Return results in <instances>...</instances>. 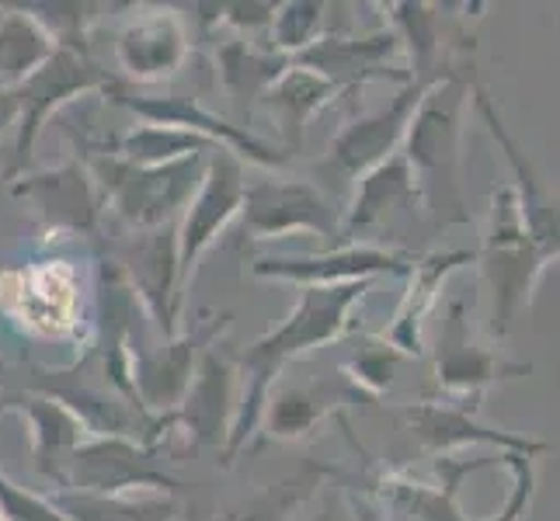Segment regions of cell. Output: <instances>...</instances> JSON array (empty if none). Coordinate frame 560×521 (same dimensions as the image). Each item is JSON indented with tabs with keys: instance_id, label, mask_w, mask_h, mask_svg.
Listing matches in <instances>:
<instances>
[{
	"instance_id": "cell-21",
	"label": "cell",
	"mask_w": 560,
	"mask_h": 521,
	"mask_svg": "<svg viewBox=\"0 0 560 521\" xmlns=\"http://www.w3.org/2000/svg\"><path fill=\"white\" fill-rule=\"evenodd\" d=\"M359 403H373L365 393H359L341 369L335 376H317L303 386H282V390L268 393L265 400V438L293 441L311 435L324 417L338 414L341 407H359Z\"/></svg>"
},
{
	"instance_id": "cell-22",
	"label": "cell",
	"mask_w": 560,
	"mask_h": 521,
	"mask_svg": "<svg viewBox=\"0 0 560 521\" xmlns=\"http://www.w3.org/2000/svg\"><path fill=\"white\" fill-rule=\"evenodd\" d=\"M0 407H11L25 417L35 470H38V476H46L49 484L60 487L67 459L88 438L84 424L77 421L63 403H56L46 393H32V390H18V393L4 396L0 400Z\"/></svg>"
},
{
	"instance_id": "cell-1",
	"label": "cell",
	"mask_w": 560,
	"mask_h": 521,
	"mask_svg": "<svg viewBox=\"0 0 560 521\" xmlns=\"http://www.w3.org/2000/svg\"><path fill=\"white\" fill-rule=\"evenodd\" d=\"M373 282H345V285H324V288H303L293 313H289L276 331L258 338L247 352L237 355L241 372V403L237 421L230 428L223 446V466H234V459L247 449V441L261 428L265 400L272 393L276 379L289 362H296L311 347L338 341L352 331V310L365 299Z\"/></svg>"
},
{
	"instance_id": "cell-37",
	"label": "cell",
	"mask_w": 560,
	"mask_h": 521,
	"mask_svg": "<svg viewBox=\"0 0 560 521\" xmlns=\"http://www.w3.org/2000/svg\"><path fill=\"white\" fill-rule=\"evenodd\" d=\"M289 521H349V514H345L335 500H324L311 518H289Z\"/></svg>"
},
{
	"instance_id": "cell-34",
	"label": "cell",
	"mask_w": 560,
	"mask_h": 521,
	"mask_svg": "<svg viewBox=\"0 0 560 521\" xmlns=\"http://www.w3.org/2000/svg\"><path fill=\"white\" fill-rule=\"evenodd\" d=\"M505 466L512 470V490L505 508H501L491 521H523V514L529 511V500L536 494V470H533V459L529 455H498Z\"/></svg>"
},
{
	"instance_id": "cell-18",
	"label": "cell",
	"mask_w": 560,
	"mask_h": 521,
	"mask_svg": "<svg viewBox=\"0 0 560 521\" xmlns=\"http://www.w3.org/2000/svg\"><path fill=\"white\" fill-rule=\"evenodd\" d=\"M397 417L404 424V431H411V438L429 455H446L463 446H494L498 455H544L550 452V441H536L523 438L512 431H494L477 424L467 407H456V403H442V400H411L400 403Z\"/></svg>"
},
{
	"instance_id": "cell-25",
	"label": "cell",
	"mask_w": 560,
	"mask_h": 521,
	"mask_svg": "<svg viewBox=\"0 0 560 521\" xmlns=\"http://www.w3.org/2000/svg\"><path fill=\"white\" fill-rule=\"evenodd\" d=\"M338 94H349V91H341L338 84L327 81V76H320L314 70H303L296 63H289V70L261 94L258 105L268 111V119L276 122L285 157H296L303 146L306 122H311L314 115H320Z\"/></svg>"
},
{
	"instance_id": "cell-36",
	"label": "cell",
	"mask_w": 560,
	"mask_h": 521,
	"mask_svg": "<svg viewBox=\"0 0 560 521\" xmlns=\"http://www.w3.org/2000/svg\"><path fill=\"white\" fill-rule=\"evenodd\" d=\"M18 122V91L0 87V132Z\"/></svg>"
},
{
	"instance_id": "cell-9",
	"label": "cell",
	"mask_w": 560,
	"mask_h": 521,
	"mask_svg": "<svg viewBox=\"0 0 560 521\" xmlns=\"http://www.w3.org/2000/svg\"><path fill=\"white\" fill-rule=\"evenodd\" d=\"M14 199L32 205V220L46 240L94 237L102 223V188L81 157H73L52 170L28 174L11 181Z\"/></svg>"
},
{
	"instance_id": "cell-33",
	"label": "cell",
	"mask_w": 560,
	"mask_h": 521,
	"mask_svg": "<svg viewBox=\"0 0 560 521\" xmlns=\"http://www.w3.org/2000/svg\"><path fill=\"white\" fill-rule=\"evenodd\" d=\"M0 521H70L52 497H38L0 473Z\"/></svg>"
},
{
	"instance_id": "cell-15",
	"label": "cell",
	"mask_w": 560,
	"mask_h": 521,
	"mask_svg": "<svg viewBox=\"0 0 560 521\" xmlns=\"http://www.w3.org/2000/svg\"><path fill=\"white\" fill-rule=\"evenodd\" d=\"M112 261L126 275L132 296L158 320L164 341L178 338V226L167 223L158 229H143V234H129Z\"/></svg>"
},
{
	"instance_id": "cell-13",
	"label": "cell",
	"mask_w": 560,
	"mask_h": 521,
	"mask_svg": "<svg viewBox=\"0 0 560 521\" xmlns=\"http://www.w3.org/2000/svg\"><path fill=\"white\" fill-rule=\"evenodd\" d=\"M244 164L234 153L217 150L206 164L202 185L185 205V216L178 223V299L185 303V293L196 279V264L206 250L217 244V237L230 226L244 205Z\"/></svg>"
},
{
	"instance_id": "cell-12",
	"label": "cell",
	"mask_w": 560,
	"mask_h": 521,
	"mask_svg": "<svg viewBox=\"0 0 560 521\" xmlns=\"http://www.w3.org/2000/svg\"><path fill=\"white\" fill-rule=\"evenodd\" d=\"M435 84H404V91L397 98L370 115H359L349 126H341V132L331 140V150L320 161V174H327V181L338 185H352L362 174H370L373 167H380L383 161H390L400 150L404 137H408V126L415 119L418 105L424 102Z\"/></svg>"
},
{
	"instance_id": "cell-3",
	"label": "cell",
	"mask_w": 560,
	"mask_h": 521,
	"mask_svg": "<svg viewBox=\"0 0 560 521\" xmlns=\"http://www.w3.org/2000/svg\"><path fill=\"white\" fill-rule=\"evenodd\" d=\"M209 157L212 153H196V157H182L158 167H137L115 157L112 150H88L81 161L98 181L105 209L115 212V220L129 234H143V229L175 223L178 212H185V205L202 185Z\"/></svg>"
},
{
	"instance_id": "cell-35",
	"label": "cell",
	"mask_w": 560,
	"mask_h": 521,
	"mask_svg": "<svg viewBox=\"0 0 560 521\" xmlns=\"http://www.w3.org/2000/svg\"><path fill=\"white\" fill-rule=\"evenodd\" d=\"M212 11H217V22L241 32H261L276 17V4H212Z\"/></svg>"
},
{
	"instance_id": "cell-10",
	"label": "cell",
	"mask_w": 560,
	"mask_h": 521,
	"mask_svg": "<svg viewBox=\"0 0 560 521\" xmlns=\"http://www.w3.org/2000/svg\"><path fill=\"white\" fill-rule=\"evenodd\" d=\"M241 226L250 240H282L289 234H314L341 240V216L324 188L300 178L250 181L244 188Z\"/></svg>"
},
{
	"instance_id": "cell-19",
	"label": "cell",
	"mask_w": 560,
	"mask_h": 521,
	"mask_svg": "<svg viewBox=\"0 0 560 521\" xmlns=\"http://www.w3.org/2000/svg\"><path fill=\"white\" fill-rule=\"evenodd\" d=\"M188 28L175 8H143L115 35V63L129 81H164L188 60Z\"/></svg>"
},
{
	"instance_id": "cell-32",
	"label": "cell",
	"mask_w": 560,
	"mask_h": 521,
	"mask_svg": "<svg viewBox=\"0 0 560 521\" xmlns=\"http://www.w3.org/2000/svg\"><path fill=\"white\" fill-rule=\"evenodd\" d=\"M408 362L400 352H394L390 344L383 338H373V341H362L355 347V355L341 365V372L349 376V382L355 386L359 393H365L370 400H376L380 393L390 390V382L397 376L400 365Z\"/></svg>"
},
{
	"instance_id": "cell-30",
	"label": "cell",
	"mask_w": 560,
	"mask_h": 521,
	"mask_svg": "<svg viewBox=\"0 0 560 521\" xmlns=\"http://www.w3.org/2000/svg\"><path fill=\"white\" fill-rule=\"evenodd\" d=\"M217 150L223 146H217L206 137H196L188 129H171V126H137L112 146L115 157L137 167H158V164L196 157V153H217Z\"/></svg>"
},
{
	"instance_id": "cell-24",
	"label": "cell",
	"mask_w": 560,
	"mask_h": 521,
	"mask_svg": "<svg viewBox=\"0 0 560 521\" xmlns=\"http://www.w3.org/2000/svg\"><path fill=\"white\" fill-rule=\"evenodd\" d=\"M474 105H477V111L485 115V122H488V129H491V137L498 140V146L505 150V161L512 164V170H515V185H512V191H515V202H518V212H523V223H526V229L529 234L544 244V247H553V250H560V220H557V199H553V191L539 181V174H536V167H533V161L526 157L523 150H518V143H515V137L505 129V122L498 119V111H494V105H491V98H488V91L485 87H474V98H470Z\"/></svg>"
},
{
	"instance_id": "cell-29",
	"label": "cell",
	"mask_w": 560,
	"mask_h": 521,
	"mask_svg": "<svg viewBox=\"0 0 560 521\" xmlns=\"http://www.w3.org/2000/svg\"><path fill=\"white\" fill-rule=\"evenodd\" d=\"M52 505L70 521H182L175 497H102L56 490Z\"/></svg>"
},
{
	"instance_id": "cell-11",
	"label": "cell",
	"mask_w": 560,
	"mask_h": 521,
	"mask_svg": "<svg viewBox=\"0 0 560 521\" xmlns=\"http://www.w3.org/2000/svg\"><path fill=\"white\" fill-rule=\"evenodd\" d=\"M241 403V372L237 355L223 341H212L196 362V372L171 414V431L182 428L191 449H217L223 452L230 428L237 421Z\"/></svg>"
},
{
	"instance_id": "cell-6",
	"label": "cell",
	"mask_w": 560,
	"mask_h": 521,
	"mask_svg": "<svg viewBox=\"0 0 560 521\" xmlns=\"http://www.w3.org/2000/svg\"><path fill=\"white\" fill-rule=\"evenodd\" d=\"M488 466V459H439L435 479H415L408 470L370 466L365 473H331L345 490L365 500V511L376 521H467L459 508V479Z\"/></svg>"
},
{
	"instance_id": "cell-26",
	"label": "cell",
	"mask_w": 560,
	"mask_h": 521,
	"mask_svg": "<svg viewBox=\"0 0 560 521\" xmlns=\"http://www.w3.org/2000/svg\"><path fill=\"white\" fill-rule=\"evenodd\" d=\"M415 199H418V191H415L411 167L404 161V153L397 150L390 161H383L380 167H373L370 174H362L355 181V199L341 216V240L370 234V229L380 226L390 212L411 209Z\"/></svg>"
},
{
	"instance_id": "cell-20",
	"label": "cell",
	"mask_w": 560,
	"mask_h": 521,
	"mask_svg": "<svg viewBox=\"0 0 560 521\" xmlns=\"http://www.w3.org/2000/svg\"><path fill=\"white\" fill-rule=\"evenodd\" d=\"M400 52V43L394 32L365 35V38H349L341 32L320 35L314 46H306L293 63L303 70H314L327 76L341 91H355L370 81H408V70H394L390 60Z\"/></svg>"
},
{
	"instance_id": "cell-31",
	"label": "cell",
	"mask_w": 560,
	"mask_h": 521,
	"mask_svg": "<svg viewBox=\"0 0 560 521\" xmlns=\"http://www.w3.org/2000/svg\"><path fill=\"white\" fill-rule=\"evenodd\" d=\"M327 4H317V0H289V4H276V17L268 32H272V46L282 56H300L306 46H314L324 35V14Z\"/></svg>"
},
{
	"instance_id": "cell-17",
	"label": "cell",
	"mask_w": 560,
	"mask_h": 521,
	"mask_svg": "<svg viewBox=\"0 0 560 521\" xmlns=\"http://www.w3.org/2000/svg\"><path fill=\"white\" fill-rule=\"evenodd\" d=\"M112 102H119L122 108L137 111L147 126H171V129H188V132H196V137H206L217 146H223L226 153H234L241 164L250 161L258 167L282 170L289 161H293V157H285L279 146L258 140L255 132H247V126H234V122L220 119V115L206 111L196 98H182V94H167V98H140V94H129V87H122Z\"/></svg>"
},
{
	"instance_id": "cell-27",
	"label": "cell",
	"mask_w": 560,
	"mask_h": 521,
	"mask_svg": "<svg viewBox=\"0 0 560 521\" xmlns=\"http://www.w3.org/2000/svg\"><path fill=\"white\" fill-rule=\"evenodd\" d=\"M289 63H293L289 56L244 43V38H226L217 46V76L241 111V119H247L250 108L261 102V94L289 70Z\"/></svg>"
},
{
	"instance_id": "cell-23",
	"label": "cell",
	"mask_w": 560,
	"mask_h": 521,
	"mask_svg": "<svg viewBox=\"0 0 560 521\" xmlns=\"http://www.w3.org/2000/svg\"><path fill=\"white\" fill-rule=\"evenodd\" d=\"M459 264H474V250H446V254H418L411 268V285L404 293L394 323L380 334L386 344L400 352L404 358H418L424 352V317L432 313V306L439 299V288L446 285V279L456 272Z\"/></svg>"
},
{
	"instance_id": "cell-2",
	"label": "cell",
	"mask_w": 560,
	"mask_h": 521,
	"mask_svg": "<svg viewBox=\"0 0 560 521\" xmlns=\"http://www.w3.org/2000/svg\"><path fill=\"white\" fill-rule=\"evenodd\" d=\"M470 81L459 70L439 81L404 137V161L411 167L415 191L435 229L474 223L467 185H463V129H467Z\"/></svg>"
},
{
	"instance_id": "cell-4",
	"label": "cell",
	"mask_w": 560,
	"mask_h": 521,
	"mask_svg": "<svg viewBox=\"0 0 560 521\" xmlns=\"http://www.w3.org/2000/svg\"><path fill=\"white\" fill-rule=\"evenodd\" d=\"M560 250L539 244L518 212L512 185L494 188L491 196V229L485 247L477 250L474 261H480V275L494 293V323L491 331L498 338L509 334L515 317L526 310L533 299L536 282L547 275V268L557 261Z\"/></svg>"
},
{
	"instance_id": "cell-14",
	"label": "cell",
	"mask_w": 560,
	"mask_h": 521,
	"mask_svg": "<svg viewBox=\"0 0 560 521\" xmlns=\"http://www.w3.org/2000/svg\"><path fill=\"white\" fill-rule=\"evenodd\" d=\"M226 327H230V313H220V317H206V323H199L191 334H178L164 341L161 347H129L132 396H137V403L147 414L153 417L175 414L191 382V372H196L199 355L212 341H220Z\"/></svg>"
},
{
	"instance_id": "cell-28",
	"label": "cell",
	"mask_w": 560,
	"mask_h": 521,
	"mask_svg": "<svg viewBox=\"0 0 560 521\" xmlns=\"http://www.w3.org/2000/svg\"><path fill=\"white\" fill-rule=\"evenodd\" d=\"M56 43L35 17L14 4L0 17V87H18L52 56Z\"/></svg>"
},
{
	"instance_id": "cell-5",
	"label": "cell",
	"mask_w": 560,
	"mask_h": 521,
	"mask_svg": "<svg viewBox=\"0 0 560 521\" xmlns=\"http://www.w3.org/2000/svg\"><path fill=\"white\" fill-rule=\"evenodd\" d=\"M126 87L119 73H108L91 60L88 46H56L49 60L32 76L18 84V140L11 150L8 178L14 181L32 161V150L38 143V132L63 105H70L81 94H105L115 98Z\"/></svg>"
},
{
	"instance_id": "cell-16",
	"label": "cell",
	"mask_w": 560,
	"mask_h": 521,
	"mask_svg": "<svg viewBox=\"0 0 560 521\" xmlns=\"http://www.w3.org/2000/svg\"><path fill=\"white\" fill-rule=\"evenodd\" d=\"M418 254L376 247V244H341L324 254L306 258H261L250 264V275L279 279L303 288L345 285V282H373L376 275H411Z\"/></svg>"
},
{
	"instance_id": "cell-8",
	"label": "cell",
	"mask_w": 560,
	"mask_h": 521,
	"mask_svg": "<svg viewBox=\"0 0 560 521\" xmlns=\"http://www.w3.org/2000/svg\"><path fill=\"white\" fill-rule=\"evenodd\" d=\"M533 372L529 362H512L488 344H477L470 338L467 306L463 299H453L446 320H442V334L435 341V386L446 396V403L474 411L485 393L498 382L523 379Z\"/></svg>"
},
{
	"instance_id": "cell-7",
	"label": "cell",
	"mask_w": 560,
	"mask_h": 521,
	"mask_svg": "<svg viewBox=\"0 0 560 521\" xmlns=\"http://www.w3.org/2000/svg\"><path fill=\"white\" fill-rule=\"evenodd\" d=\"M161 446L122 435H88L67 459L60 490L126 497L129 490H178L182 484L161 466Z\"/></svg>"
}]
</instances>
